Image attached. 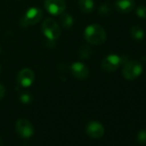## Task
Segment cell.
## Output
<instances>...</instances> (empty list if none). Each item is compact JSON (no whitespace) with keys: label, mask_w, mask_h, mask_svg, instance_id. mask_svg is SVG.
Listing matches in <instances>:
<instances>
[{"label":"cell","mask_w":146,"mask_h":146,"mask_svg":"<svg viewBox=\"0 0 146 146\" xmlns=\"http://www.w3.org/2000/svg\"><path fill=\"white\" fill-rule=\"evenodd\" d=\"M84 36L86 41L92 45H102L107 39L106 31L98 24L89 25L84 30Z\"/></svg>","instance_id":"obj_1"},{"label":"cell","mask_w":146,"mask_h":146,"mask_svg":"<svg viewBox=\"0 0 146 146\" xmlns=\"http://www.w3.org/2000/svg\"><path fill=\"white\" fill-rule=\"evenodd\" d=\"M143 72V65L137 60H127L123 66L122 75L127 80L137 78Z\"/></svg>","instance_id":"obj_2"},{"label":"cell","mask_w":146,"mask_h":146,"mask_svg":"<svg viewBox=\"0 0 146 146\" xmlns=\"http://www.w3.org/2000/svg\"><path fill=\"white\" fill-rule=\"evenodd\" d=\"M41 30L43 35L49 40H55L61 35L60 27L52 18H48L43 22L41 25Z\"/></svg>","instance_id":"obj_3"},{"label":"cell","mask_w":146,"mask_h":146,"mask_svg":"<svg viewBox=\"0 0 146 146\" xmlns=\"http://www.w3.org/2000/svg\"><path fill=\"white\" fill-rule=\"evenodd\" d=\"M43 17L42 11L38 7H31L29 9L21 21V25L23 27H28L38 23Z\"/></svg>","instance_id":"obj_4"},{"label":"cell","mask_w":146,"mask_h":146,"mask_svg":"<svg viewBox=\"0 0 146 146\" xmlns=\"http://www.w3.org/2000/svg\"><path fill=\"white\" fill-rule=\"evenodd\" d=\"M16 131L20 137L29 138L34 135L35 129L32 123L26 119H20L16 123Z\"/></svg>","instance_id":"obj_5"},{"label":"cell","mask_w":146,"mask_h":146,"mask_svg":"<svg viewBox=\"0 0 146 146\" xmlns=\"http://www.w3.org/2000/svg\"><path fill=\"white\" fill-rule=\"evenodd\" d=\"M45 8L51 15L58 16L64 11L66 5L64 0H45Z\"/></svg>","instance_id":"obj_6"},{"label":"cell","mask_w":146,"mask_h":146,"mask_svg":"<svg viewBox=\"0 0 146 146\" xmlns=\"http://www.w3.org/2000/svg\"><path fill=\"white\" fill-rule=\"evenodd\" d=\"M35 73L31 69L25 68L23 69L17 77V81L18 84L23 88H28L30 87L33 83L35 82Z\"/></svg>","instance_id":"obj_7"},{"label":"cell","mask_w":146,"mask_h":146,"mask_svg":"<svg viewBox=\"0 0 146 146\" xmlns=\"http://www.w3.org/2000/svg\"><path fill=\"white\" fill-rule=\"evenodd\" d=\"M121 64V58L116 54L108 55L102 62V68L108 72L114 71Z\"/></svg>","instance_id":"obj_8"},{"label":"cell","mask_w":146,"mask_h":146,"mask_svg":"<svg viewBox=\"0 0 146 146\" xmlns=\"http://www.w3.org/2000/svg\"><path fill=\"white\" fill-rule=\"evenodd\" d=\"M70 70L76 78L84 80L89 77L90 71L88 67L81 62H74L70 65Z\"/></svg>","instance_id":"obj_9"},{"label":"cell","mask_w":146,"mask_h":146,"mask_svg":"<svg viewBox=\"0 0 146 146\" xmlns=\"http://www.w3.org/2000/svg\"><path fill=\"white\" fill-rule=\"evenodd\" d=\"M105 132L103 125L97 121H91L86 126V133L92 138H101Z\"/></svg>","instance_id":"obj_10"},{"label":"cell","mask_w":146,"mask_h":146,"mask_svg":"<svg viewBox=\"0 0 146 146\" xmlns=\"http://www.w3.org/2000/svg\"><path fill=\"white\" fill-rule=\"evenodd\" d=\"M134 0H117L115 3V8L120 13H129L134 9Z\"/></svg>","instance_id":"obj_11"},{"label":"cell","mask_w":146,"mask_h":146,"mask_svg":"<svg viewBox=\"0 0 146 146\" xmlns=\"http://www.w3.org/2000/svg\"><path fill=\"white\" fill-rule=\"evenodd\" d=\"M94 0H78V7L80 11L85 14L92 12L94 10Z\"/></svg>","instance_id":"obj_12"},{"label":"cell","mask_w":146,"mask_h":146,"mask_svg":"<svg viewBox=\"0 0 146 146\" xmlns=\"http://www.w3.org/2000/svg\"><path fill=\"white\" fill-rule=\"evenodd\" d=\"M130 33H131V37L133 39L137 40H141L144 37V32L142 29V28H140L139 26L131 27V29H130Z\"/></svg>","instance_id":"obj_13"},{"label":"cell","mask_w":146,"mask_h":146,"mask_svg":"<svg viewBox=\"0 0 146 146\" xmlns=\"http://www.w3.org/2000/svg\"><path fill=\"white\" fill-rule=\"evenodd\" d=\"M60 23L64 29H70L73 24V18L68 13H62L60 16Z\"/></svg>","instance_id":"obj_14"},{"label":"cell","mask_w":146,"mask_h":146,"mask_svg":"<svg viewBox=\"0 0 146 146\" xmlns=\"http://www.w3.org/2000/svg\"><path fill=\"white\" fill-rule=\"evenodd\" d=\"M91 54V50L88 46H84L79 51V57L82 58H86Z\"/></svg>","instance_id":"obj_15"},{"label":"cell","mask_w":146,"mask_h":146,"mask_svg":"<svg viewBox=\"0 0 146 146\" xmlns=\"http://www.w3.org/2000/svg\"><path fill=\"white\" fill-rule=\"evenodd\" d=\"M136 13L138 17L146 19V6L141 5V6L137 7L136 10Z\"/></svg>","instance_id":"obj_16"},{"label":"cell","mask_w":146,"mask_h":146,"mask_svg":"<svg viewBox=\"0 0 146 146\" xmlns=\"http://www.w3.org/2000/svg\"><path fill=\"white\" fill-rule=\"evenodd\" d=\"M20 101L23 104H29V103H30L32 102V96L29 93H23L20 96Z\"/></svg>","instance_id":"obj_17"},{"label":"cell","mask_w":146,"mask_h":146,"mask_svg":"<svg viewBox=\"0 0 146 146\" xmlns=\"http://www.w3.org/2000/svg\"><path fill=\"white\" fill-rule=\"evenodd\" d=\"M137 141L140 143H146V129L142 130L137 134Z\"/></svg>","instance_id":"obj_18"},{"label":"cell","mask_w":146,"mask_h":146,"mask_svg":"<svg viewBox=\"0 0 146 146\" xmlns=\"http://www.w3.org/2000/svg\"><path fill=\"white\" fill-rule=\"evenodd\" d=\"M99 11H100V14H102V15H108V13H109L110 10H109L108 5H102V6L100 7Z\"/></svg>","instance_id":"obj_19"},{"label":"cell","mask_w":146,"mask_h":146,"mask_svg":"<svg viewBox=\"0 0 146 146\" xmlns=\"http://www.w3.org/2000/svg\"><path fill=\"white\" fill-rule=\"evenodd\" d=\"M5 94V89L3 84H0V100H2Z\"/></svg>","instance_id":"obj_20"},{"label":"cell","mask_w":146,"mask_h":146,"mask_svg":"<svg viewBox=\"0 0 146 146\" xmlns=\"http://www.w3.org/2000/svg\"><path fill=\"white\" fill-rule=\"evenodd\" d=\"M0 146H3V142H2L1 138H0Z\"/></svg>","instance_id":"obj_21"},{"label":"cell","mask_w":146,"mask_h":146,"mask_svg":"<svg viewBox=\"0 0 146 146\" xmlns=\"http://www.w3.org/2000/svg\"><path fill=\"white\" fill-rule=\"evenodd\" d=\"M0 74H1V66H0Z\"/></svg>","instance_id":"obj_22"},{"label":"cell","mask_w":146,"mask_h":146,"mask_svg":"<svg viewBox=\"0 0 146 146\" xmlns=\"http://www.w3.org/2000/svg\"><path fill=\"white\" fill-rule=\"evenodd\" d=\"M0 53H1V47H0Z\"/></svg>","instance_id":"obj_23"}]
</instances>
